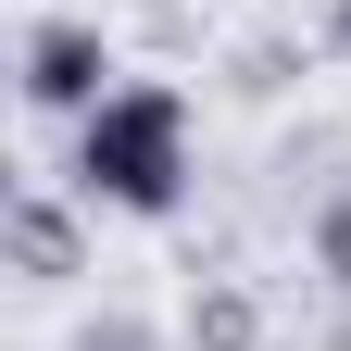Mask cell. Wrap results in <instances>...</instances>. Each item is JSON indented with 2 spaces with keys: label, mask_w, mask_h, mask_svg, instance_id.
<instances>
[{
  "label": "cell",
  "mask_w": 351,
  "mask_h": 351,
  "mask_svg": "<svg viewBox=\"0 0 351 351\" xmlns=\"http://www.w3.org/2000/svg\"><path fill=\"white\" fill-rule=\"evenodd\" d=\"M13 263L25 276H75V213L63 201H13Z\"/></svg>",
  "instance_id": "obj_3"
},
{
  "label": "cell",
  "mask_w": 351,
  "mask_h": 351,
  "mask_svg": "<svg viewBox=\"0 0 351 351\" xmlns=\"http://www.w3.org/2000/svg\"><path fill=\"white\" fill-rule=\"evenodd\" d=\"M314 276H339V289H351V189L314 213Z\"/></svg>",
  "instance_id": "obj_5"
},
{
  "label": "cell",
  "mask_w": 351,
  "mask_h": 351,
  "mask_svg": "<svg viewBox=\"0 0 351 351\" xmlns=\"http://www.w3.org/2000/svg\"><path fill=\"white\" fill-rule=\"evenodd\" d=\"M251 326H263V314H251V289H226V276L189 301V339H201V351H251Z\"/></svg>",
  "instance_id": "obj_4"
},
{
  "label": "cell",
  "mask_w": 351,
  "mask_h": 351,
  "mask_svg": "<svg viewBox=\"0 0 351 351\" xmlns=\"http://www.w3.org/2000/svg\"><path fill=\"white\" fill-rule=\"evenodd\" d=\"M326 51H339V63H351V0H326Z\"/></svg>",
  "instance_id": "obj_6"
},
{
  "label": "cell",
  "mask_w": 351,
  "mask_h": 351,
  "mask_svg": "<svg viewBox=\"0 0 351 351\" xmlns=\"http://www.w3.org/2000/svg\"><path fill=\"white\" fill-rule=\"evenodd\" d=\"M113 38L88 25V13H51V25H25V113H51V125H88L113 101Z\"/></svg>",
  "instance_id": "obj_2"
},
{
  "label": "cell",
  "mask_w": 351,
  "mask_h": 351,
  "mask_svg": "<svg viewBox=\"0 0 351 351\" xmlns=\"http://www.w3.org/2000/svg\"><path fill=\"white\" fill-rule=\"evenodd\" d=\"M88 351H138V339H125V326H101V339H88Z\"/></svg>",
  "instance_id": "obj_7"
},
{
  "label": "cell",
  "mask_w": 351,
  "mask_h": 351,
  "mask_svg": "<svg viewBox=\"0 0 351 351\" xmlns=\"http://www.w3.org/2000/svg\"><path fill=\"white\" fill-rule=\"evenodd\" d=\"M75 201L88 213H176L189 201V101L163 75H125L75 125Z\"/></svg>",
  "instance_id": "obj_1"
}]
</instances>
